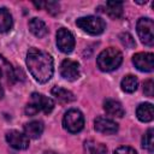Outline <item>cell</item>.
I'll return each instance as SVG.
<instances>
[{"label": "cell", "mask_w": 154, "mask_h": 154, "mask_svg": "<svg viewBox=\"0 0 154 154\" xmlns=\"http://www.w3.org/2000/svg\"><path fill=\"white\" fill-rule=\"evenodd\" d=\"M24 132L29 138H38L43 132V124L38 120L29 122L24 125Z\"/></svg>", "instance_id": "5bb4252c"}, {"label": "cell", "mask_w": 154, "mask_h": 154, "mask_svg": "<svg viewBox=\"0 0 154 154\" xmlns=\"http://www.w3.org/2000/svg\"><path fill=\"white\" fill-rule=\"evenodd\" d=\"M136 116L143 123L152 122L153 118H154V108H153V105L149 103V102H144V103L138 105V107L136 108Z\"/></svg>", "instance_id": "4fadbf2b"}, {"label": "cell", "mask_w": 154, "mask_h": 154, "mask_svg": "<svg viewBox=\"0 0 154 154\" xmlns=\"http://www.w3.org/2000/svg\"><path fill=\"white\" fill-rule=\"evenodd\" d=\"M142 147L147 149L148 152L153 153L154 150V130L150 128L147 130V132L142 137Z\"/></svg>", "instance_id": "7402d4cb"}, {"label": "cell", "mask_w": 154, "mask_h": 154, "mask_svg": "<svg viewBox=\"0 0 154 154\" xmlns=\"http://www.w3.org/2000/svg\"><path fill=\"white\" fill-rule=\"evenodd\" d=\"M84 150L87 154H107L106 146L94 141H87L84 143Z\"/></svg>", "instance_id": "44dd1931"}, {"label": "cell", "mask_w": 154, "mask_h": 154, "mask_svg": "<svg viewBox=\"0 0 154 154\" xmlns=\"http://www.w3.org/2000/svg\"><path fill=\"white\" fill-rule=\"evenodd\" d=\"M52 95L57 99V101L61 105H65V103H69L71 101L75 100V96L73 94L67 90V89H64V88H60V87H54L52 89Z\"/></svg>", "instance_id": "9a60e30c"}, {"label": "cell", "mask_w": 154, "mask_h": 154, "mask_svg": "<svg viewBox=\"0 0 154 154\" xmlns=\"http://www.w3.org/2000/svg\"><path fill=\"white\" fill-rule=\"evenodd\" d=\"M60 75L67 81H76L79 77V64L71 59H65L60 65Z\"/></svg>", "instance_id": "30bf717a"}, {"label": "cell", "mask_w": 154, "mask_h": 154, "mask_svg": "<svg viewBox=\"0 0 154 154\" xmlns=\"http://www.w3.org/2000/svg\"><path fill=\"white\" fill-rule=\"evenodd\" d=\"M57 46L63 53H71L75 48V37L66 28H60L57 31Z\"/></svg>", "instance_id": "52a82bcc"}, {"label": "cell", "mask_w": 154, "mask_h": 154, "mask_svg": "<svg viewBox=\"0 0 154 154\" xmlns=\"http://www.w3.org/2000/svg\"><path fill=\"white\" fill-rule=\"evenodd\" d=\"M122 61H123V55L120 51L114 47H108L103 49L96 58L97 67L105 72H109L118 69Z\"/></svg>", "instance_id": "7a4b0ae2"}, {"label": "cell", "mask_w": 154, "mask_h": 154, "mask_svg": "<svg viewBox=\"0 0 154 154\" xmlns=\"http://www.w3.org/2000/svg\"><path fill=\"white\" fill-rule=\"evenodd\" d=\"M153 60H154V55L153 53H136L132 57V63L136 66L137 70L142 71V72H152L153 71Z\"/></svg>", "instance_id": "9c48e42d"}, {"label": "cell", "mask_w": 154, "mask_h": 154, "mask_svg": "<svg viewBox=\"0 0 154 154\" xmlns=\"http://www.w3.org/2000/svg\"><path fill=\"white\" fill-rule=\"evenodd\" d=\"M6 141L7 143L18 150L26 149L29 147V137L25 134H22L17 130H10L6 132Z\"/></svg>", "instance_id": "ba28073f"}, {"label": "cell", "mask_w": 154, "mask_h": 154, "mask_svg": "<svg viewBox=\"0 0 154 154\" xmlns=\"http://www.w3.org/2000/svg\"><path fill=\"white\" fill-rule=\"evenodd\" d=\"M136 30L142 43L149 47L154 45V23L150 18H140L136 24Z\"/></svg>", "instance_id": "8992f818"}, {"label": "cell", "mask_w": 154, "mask_h": 154, "mask_svg": "<svg viewBox=\"0 0 154 154\" xmlns=\"http://www.w3.org/2000/svg\"><path fill=\"white\" fill-rule=\"evenodd\" d=\"M106 13L117 19L123 16V2L120 1H107L106 2Z\"/></svg>", "instance_id": "d6986e66"}, {"label": "cell", "mask_w": 154, "mask_h": 154, "mask_svg": "<svg viewBox=\"0 0 154 154\" xmlns=\"http://www.w3.org/2000/svg\"><path fill=\"white\" fill-rule=\"evenodd\" d=\"M35 6L37 7H41V6H45V8L52 13V14H57L59 12V4L58 2H53V1H49V2H34Z\"/></svg>", "instance_id": "603a6c76"}, {"label": "cell", "mask_w": 154, "mask_h": 154, "mask_svg": "<svg viewBox=\"0 0 154 154\" xmlns=\"http://www.w3.org/2000/svg\"><path fill=\"white\" fill-rule=\"evenodd\" d=\"M0 78H5L11 83L16 82L14 69L2 55H0Z\"/></svg>", "instance_id": "2e32d148"}, {"label": "cell", "mask_w": 154, "mask_h": 154, "mask_svg": "<svg viewBox=\"0 0 154 154\" xmlns=\"http://www.w3.org/2000/svg\"><path fill=\"white\" fill-rule=\"evenodd\" d=\"M103 109L106 111V113L108 116H112V117L122 118L125 114V111H124L122 103L117 100H113V99H107L103 102Z\"/></svg>", "instance_id": "7c38bea8"}, {"label": "cell", "mask_w": 154, "mask_h": 154, "mask_svg": "<svg viewBox=\"0 0 154 154\" xmlns=\"http://www.w3.org/2000/svg\"><path fill=\"white\" fill-rule=\"evenodd\" d=\"M43 154H57V153H54V152H52V150H47V152H45Z\"/></svg>", "instance_id": "83f0119b"}, {"label": "cell", "mask_w": 154, "mask_h": 154, "mask_svg": "<svg viewBox=\"0 0 154 154\" xmlns=\"http://www.w3.org/2000/svg\"><path fill=\"white\" fill-rule=\"evenodd\" d=\"M94 128L97 132L105 135H112L118 131V124L106 117H97L94 122Z\"/></svg>", "instance_id": "8fae6325"}, {"label": "cell", "mask_w": 154, "mask_h": 154, "mask_svg": "<svg viewBox=\"0 0 154 154\" xmlns=\"http://www.w3.org/2000/svg\"><path fill=\"white\" fill-rule=\"evenodd\" d=\"M119 38H120V42L126 47V48H134L135 47V40L134 37L129 34V32H123L119 35Z\"/></svg>", "instance_id": "cb8c5ba5"}, {"label": "cell", "mask_w": 154, "mask_h": 154, "mask_svg": "<svg viewBox=\"0 0 154 154\" xmlns=\"http://www.w3.org/2000/svg\"><path fill=\"white\" fill-rule=\"evenodd\" d=\"M63 126L71 134L79 132L84 126V117L78 109H69L63 118Z\"/></svg>", "instance_id": "5b68a950"}, {"label": "cell", "mask_w": 154, "mask_h": 154, "mask_svg": "<svg viewBox=\"0 0 154 154\" xmlns=\"http://www.w3.org/2000/svg\"><path fill=\"white\" fill-rule=\"evenodd\" d=\"M4 96V89H2V87L0 85V99Z\"/></svg>", "instance_id": "4316f807"}, {"label": "cell", "mask_w": 154, "mask_h": 154, "mask_svg": "<svg viewBox=\"0 0 154 154\" xmlns=\"http://www.w3.org/2000/svg\"><path fill=\"white\" fill-rule=\"evenodd\" d=\"M26 66L31 76L38 83L48 82L54 72L52 57L41 49L30 48L26 53Z\"/></svg>", "instance_id": "6da1fadb"}, {"label": "cell", "mask_w": 154, "mask_h": 154, "mask_svg": "<svg viewBox=\"0 0 154 154\" xmlns=\"http://www.w3.org/2000/svg\"><path fill=\"white\" fill-rule=\"evenodd\" d=\"M12 24H13V20L10 11L5 7L0 8V34L7 32L8 30H11Z\"/></svg>", "instance_id": "ac0fdd59"}, {"label": "cell", "mask_w": 154, "mask_h": 154, "mask_svg": "<svg viewBox=\"0 0 154 154\" xmlns=\"http://www.w3.org/2000/svg\"><path fill=\"white\" fill-rule=\"evenodd\" d=\"M143 91L147 96L152 97L154 94V84H153V79H147L143 84Z\"/></svg>", "instance_id": "d4e9b609"}, {"label": "cell", "mask_w": 154, "mask_h": 154, "mask_svg": "<svg viewBox=\"0 0 154 154\" xmlns=\"http://www.w3.org/2000/svg\"><path fill=\"white\" fill-rule=\"evenodd\" d=\"M53 108H54V101L51 97L45 96L43 94L32 93L30 95L29 103L25 106V114L26 116H35L40 111H43L45 113L48 114L53 111Z\"/></svg>", "instance_id": "3957f363"}, {"label": "cell", "mask_w": 154, "mask_h": 154, "mask_svg": "<svg viewBox=\"0 0 154 154\" xmlns=\"http://www.w3.org/2000/svg\"><path fill=\"white\" fill-rule=\"evenodd\" d=\"M29 30L36 37H43L48 32V29H47L45 22L38 18H31L29 20Z\"/></svg>", "instance_id": "e0dca14e"}, {"label": "cell", "mask_w": 154, "mask_h": 154, "mask_svg": "<svg viewBox=\"0 0 154 154\" xmlns=\"http://www.w3.org/2000/svg\"><path fill=\"white\" fill-rule=\"evenodd\" d=\"M114 154H137V152L131 147L122 146V147H119L114 150Z\"/></svg>", "instance_id": "484cf974"}, {"label": "cell", "mask_w": 154, "mask_h": 154, "mask_svg": "<svg viewBox=\"0 0 154 154\" xmlns=\"http://www.w3.org/2000/svg\"><path fill=\"white\" fill-rule=\"evenodd\" d=\"M76 25L90 35H100L106 29L105 20L102 18L95 17V16L81 17L76 20Z\"/></svg>", "instance_id": "277c9868"}, {"label": "cell", "mask_w": 154, "mask_h": 154, "mask_svg": "<svg viewBox=\"0 0 154 154\" xmlns=\"http://www.w3.org/2000/svg\"><path fill=\"white\" fill-rule=\"evenodd\" d=\"M120 87L125 93H134L138 87V81L134 75H128L122 79Z\"/></svg>", "instance_id": "ffe728a7"}]
</instances>
